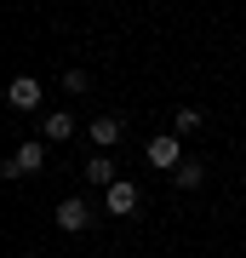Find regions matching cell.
Returning <instances> with one entry per match:
<instances>
[{"mask_svg": "<svg viewBox=\"0 0 246 258\" xmlns=\"http://www.w3.org/2000/svg\"><path fill=\"white\" fill-rule=\"evenodd\" d=\"M40 166H46V138H29L18 155L0 166V178H23V172H40Z\"/></svg>", "mask_w": 246, "mask_h": 258, "instance_id": "3", "label": "cell"}, {"mask_svg": "<svg viewBox=\"0 0 246 258\" xmlns=\"http://www.w3.org/2000/svg\"><path fill=\"white\" fill-rule=\"evenodd\" d=\"M63 86H69V92H86L92 81H86V69H63Z\"/></svg>", "mask_w": 246, "mask_h": 258, "instance_id": "11", "label": "cell"}, {"mask_svg": "<svg viewBox=\"0 0 246 258\" xmlns=\"http://www.w3.org/2000/svg\"><path fill=\"white\" fill-rule=\"evenodd\" d=\"M92 218H98V212H92L80 195H69V201H57V230H69V235H80V230H92Z\"/></svg>", "mask_w": 246, "mask_h": 258, "instance_id": "4", "label": "cell"}, {"mask_svg": "<svg viewBox=\"0 0 246 258\" xmlns=\"http://www.w3.org/2000/svg\"><path fill=\"white\" fill-rule=\"evenodd\" d=\"M80 178H86V184H98V189H109L115 178H120V172H115V161H109V149H98V155L86 161V172H80Z\"/></svg>", "mask_w": 246, "mask_h": 258, "instance_id": "8", "label": "cell"}, {"mask_svg": "<svg viewBox=\"0 0 246 258\" xmlns=\"http://www.w3.org/2000/svg\"><path fill=\"white\" fill-rule=\"evenodd\" d=\"M86 138L98 144V149H115L120 138H126V126H120L115 115H98V120H92V126H86Z\"/></svg>", "mask_w": 246, "mask_h": 258, "instance_id": "6", "label": "cell"}, {"mask_svg": "<svg viewBox=\"0 0 246 258\" xmlns=\"http://www.w3.org/2000/svg\"><path fill=\"white\" fill-rule=\"evenodd\" d=\"M40 92H46V86L35 81V75H18V81L6 86V103H12V109H35V103H40Z\"/></svg>", "mask_w": 246, "mask_h": 258, "instance_id": "5", "label": "cell"}, {"mask_svg": "<svg viewBox=\"0 0 246 258\" xmlns=\"http://www.w3.org/2000/svg\"><path fill=\"white\" fill-rule=\"evenodd\" d=\"M172 184H178V189H201V184H206V166H201V161L172 166Z\"/></svg>", "mask_w": 246, "mask_h": 258, "instance_id": "9", "label": "cell"}, {"mask_svg": "<svg viewBox=\"0 0 246 258\" xmlns=\"http://www.w3.org/2000/svg\"><path fill=\"white\" fill-rule=\"evenodd\" d=\"M23 258H35V252H23Z\"/></svg>", "mask_w": 246, "mask_h": 258, "instance_id": "12", "label": "cell"}, {"mask_svg": "<svg viewBox=\"0 0 246 258\" xmlns=\"http://www.w3.org/2000/svg\"><path fill=\"white\" fill-rule=\"evenodd\" d=\"M143 161H149V166H160V172L183 166V138H178V132H155V138L143 144Z\"/></svg>", "mask_w": 246, "mask_h": 258, "instance_id": "1", "label": "cell"}, {"mask_svg": "<svg viewBox=\"0 0 246 258\" xmlns=\"http://www.w3.org/2000/svg\"><path fill=\"white\" fill-rule=\"evenodd\" d=\"M40 138H46V144H69V138H74V115H69V109H52V115L40 120Z\"/></svg>", "mask_w": 246, "mask_h": 258, "instance_id": "7", "label": "cell"}, {"mask_svg": "<svg viewBox=\"0 0 246 258\" xmlns=\"http://www.w3.org/2000/svg\"><path fill=\"white\" fill-rule=\"evenodd\" d=\"M172 132H178V138H189V132H201V109H178Z\"/></svg>", "mask_w": 246, "mask_h": 258, "instance_id": "10", "label": "cell"}, {"mask_svg": "<svg viewBox=\"0 0 246 258\" xmlns=\"http://www.w3.org/2000/svg\"><path fill=\"white\" fill-rule=\"evenodd\" d=\"M103 207H109V218H132V212L143 207V189H137L132 178H115V184L103 189Z\"/></svg>", "mask_w": 246, "mask_h": 258, "instance_id": "2", "label": "cell"}]
</instances>
